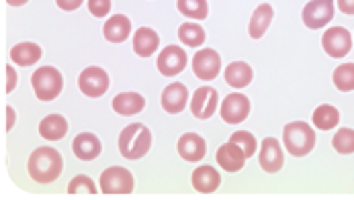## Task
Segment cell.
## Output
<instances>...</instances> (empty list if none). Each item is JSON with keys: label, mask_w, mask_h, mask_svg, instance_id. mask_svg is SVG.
<instances>
[{"label": "cell", "mask_w": 354, "mask_h": 200, "mask_svg": "<svg viewBox=\"0 0 354 200\" xmlns=\"http://www.w3.org/2000/svg\"><path fill=\"white\" fill-rule=\"evenodd\" d=\"M29 176L39 184H51L59 178L64 170V157L53 148H37L29 155L27 163Z\"/></svg>", "instance_id": "6da1fadb"}, {"label": "cell", "mask_w": 354, "mask_h": 200, "mask_svg": "<svg viewBox=\"0 0 354 200\" xmlns=\"http://www.w3.org/2000/svg\"><path fill=\"white\" fill-rule=\"evenodd\" d=\"M152 148V133L146 125H127L119 135V153L127 159H140Z\"/></svg>", "instance_id": "7a4b0ae2"}, {"label": "cell", "mask_w": 354, "mask_h": 200, "mask_svg": "<svg viewBox=\"0 0 354 200\" xmlns=\"http://www.w3.org/2000/svg\"><path fill=\"white\" fill-rule=\"evenodd\" d=\"M283 143L295 157H304L315 148V131L305 121H293L283 129Z\"/></svg>", "instance_id": "3957f363"}, {"label": "cell", "mask_w": 354, "mask_h": 200, "mask_svg": "<svg viewBox=\"0 0 354 200\" xmlns=\"http://www.w3.org/2000/svg\"><path fill=\"white\" fill-rule=\"evenodd\" d=\"M31 84H33L35 97L48 102V100H53L59 97V92L64 88V78L57 72V68L44 66V68L35 70V74L31 76Z\"/></svg>", "instance_id": "277c9868"}, {"label": "cell", "mask_w": 354, "mask_h": 200, "mask_svg": "<svg viewBox=\"0 0 354 200\" xmlns=\"http://www.w3.org/2000/svg\"><path fill=\"white\" fill-rule=\"evenodd\" d=\"M101 192L104 194H131L133 192V176L127 168L111 166L102 172Z\"/></svg>", "instance_id": "5b68a950"}, {"label": "cell", "mask_w": 354, "mask_h": 200, "mask_svg": "<svg viewBox=\"0 0 354 200\" xmlns=\"http://www.w3.org/2000/svg\"><path fill=\"white\" fill-rule=\"evenodd\" d=\"M109 76L102 68L97 66H91V68H84L78 76V88L84 97L88 99H99L102 97L106 90H109Z\"/></svg>", "instance_id": "8992f818"}, {"label": "cell", "mask_w": 354, "mask_h": 200, "mask_svg": "<svg viewBox=\"0 0 354 200\" xmlns=\"http://www.w3.org/2000/svg\"><path fill=\"white\" fill-rule=\"evenodd\" d=\"M322 48L330 57H344L353 50V35L344 27H332L322 35Z\"/></svg>", "instance_id": "52a82bcc"}, {"label": "cell", "mask_w": 354, "mask_h": 200, "mask_svg": "<svg viewBox=\"0 0 354 200\" xmlns=\"http://www.w3.org/2000/svg\"><path fill=\"white\" fill-rule=\"evenodd\" d=\"M187 61H189L187 51L178 48V46H168V48L160 51V55L156 59V66H158V72L162 76L172 78V76H178L187 68Z\"/></svg>", "instance_id": "ba28073f"}, {"label": "cell", "mask_w": 354, "mask_h": 200, "mask_svg": "<svg viewBox=\"0 0 354 200\" xmlns=\"http://www.w3.org/2000/svg\"><path fill=\"white\" fill-rule=\"evenodd\" d=\"M301 17H304L305 27L309 29L326 27L334 17V0H309L305 4Z\"/></svg>", "instance_id": "9c48e42d"}, {"label": "cell", "mask_w": 354, "mask_h": 200, "mask_svg": "<svg viewBox=\"0 0 354 200\" xmlns=\"http://www.w3.org/2000/svg\"><path fill=\"white\" fill-rule=\"evenodd\" d=\"M193 72L203 82H211L221 72V57L215 50H199L193 57Z\"/></svg>", "instance_id": "30bf717a"}, {"label": "cell", "mask_w": 354, "mask_h": 200, "mask_svg": "<svg viewBox=\"0 0 354 200\" xmlns=\"http://www.w3.org/2000/svg\"><path fill=\"white\" fill-rule=\"evenodd\" d=\"M250 114V100L248 97L240 94V92H234L230 97H225L221 102V119L227 123V125H238V123H244Z\"/></svg>", "instance_id": "8fae6325"}, {"label": "cell", "mask_w": 354, "mask_h": 200, "mask_svg": "<svg viewBox=\"0 0 354 200\" xmlns=\"http://www.w3.org/2000/svg\"><path fill=\"white\" fill-rule=\"evenodd\" d=\"M217 106H219V92L213 86H201L191 97V112L201 121L213 117Z\"/></svg>", "instance_id": "7c38bea8"}, {"label": "cell", "mask_w": 354, "mask_h": 200, "mask_svg": "<svg viewBox=\"0 0 354 200\" xmlns=\"http://www.w3.org/2000/svg\"><path fill=\"white\" fill-rule=\"evenodd\" d=\"M258 161L262 166L264 172L268 174H274L283 168L285 163V153H283V148L279 143V139L274 137H266L260 146V155H258Z\"/></svg>", "instance_id": "4fadbf2b"}, {"label": "cell", "mask_w": 354, "mask_h": 200, "mask_svg": "<svg viewBox=\"0 0 354 200\" xmlns=\"http://www.w3.org/2000/svg\"><path fill=\"white\" fill-rule=\"evenodd\" d=\"M187 102H189V90H187V86L180 84V82L168 84V86L164 88V92H162V108H164L166 112H170V114L183 112L185 106H187Z\"/></svg>", "instance_id": "5bb4252c"}, {"label": "cell", "mask_w": 354, "mask_h": 200, "mask_svg": "<svg viewBox=\"0 0 354 200\" xmlns=\"http://www.w3.org/2000/svg\"><path fill=\"white\" fill-rule=\"evenodd\" d=\"M217 163L225 170V172H230V174H234V172H240L242 168H244V163H246V153L242 151L240 146H236V143H232V141H227V143H223L219 150H217Z\"/></svg>", "instance_id": "9a60e30c"}, {"label": "cell", "mask_w": 354, "mask_h": 200, "mask_svg": "<svg viewBox=\"0 0 354 200\" xmlns=\"http://www.w3.org/2000/svg\"><path fill=\"white\" fill-rule=\"evenodd\" d=\"M178 153L185 161H191V163H197L201 161L207 153V143L201 135L197 133H185L180 139H178Z\"/></svg>", "instance_id": "2e32d148"}, {"label": "cell", "mask_w": 354, "mask_h": 200, "mask_svg": "<svg viewBox=\"0 0 354 200\" xmlns=\"http://www.w3.org/2000/svg\"><path fill=\"white\" fill-rule=\"evenodd\" d=\"M191 180H193V188L197 192H201V194L215 192L219 188V184H221V176H219V172L213 166H199L193 172Z\"/></svg>", "instance_id": "e0dca14e"}, {"label": "cell", "mask_w": 354, "mask_h": 200, "mask_svg": "<svg viewBox=\"0 0 354 200\" xmlns=\"http://www.w3.org/2000/svg\"><path fill=\"white\" fill-rule=\"evenodd\" d=\"M72 151H74V155H76L78 159H82V161H93V159H97V157L101 155L102 146L97 135H93V133H80V135H76V139L72 141Z\"/></svg>", "instance_id": "ac0fdd59"}, {"label": "cell", "mask_w": 354, "mask_h": 200, "mask_svg": "<svg viewBox=\"0 0 354 200\" xmlns=\"http://www.w3.org/2000/svg\"><path fill=\"white\" fill-rule=\"evenodd\" d=\"M129 33H131V21L125 14L111 17L102 27V35L111 43H123L129 37Z\"/></svg>", "instance_id": "d6986e66"}, {"label": "cell", "mask_w": 354, "mask_h": 200, "mask_svg": "<svg viewBox=\"0 0 354 200\" xmlns=\"http://www.w3.org/2000/svg\"><path fill=\"white\" fill-rule=\"evenodd\" d=\"M146 106V99L138 92H121L113 99V110L121 117H131L142 112Z\"/></svg>", "instance_id": "ffe728a7"}, {"label": "cell", "mask_w": 354, "mask_h": 200, "mask_svg": "<svg viewBox=\"0 0 354 200\" xmlns=\"http://www.w3.org/2000/svg\"><path fill=\"white\" fill-rule=\"evenodd\" d=\"M160 46V35L150 29V27H140L136 33H133V51L140 55V57H150L156 53Z\"/></svg>", "instance_id": "44dd1931"}, {"label": "cell", "mask_w": 354, "mask_h": 200, "mask_svg": "<svg viewBox=\"0 0 354 200\" xmlns=\"http://www.w3.org/2000/svg\"><path fill=\"white\" fill-rule=\"evenodd\" d=\"M225 82L232 88H246L254 78L252 68L246 61H234L225 68Z\"/></svg>", "instance_id": "7402d4cb"}, {"label": "cell", "mask_w": 354, "mask_h": 200, "mask_svg": "<svg viewBox=\"0 0 354 200\" xmlns=\"http://www.w3.org/2000/svg\"><path fill=\"white\" fill-rule=\"evenodd\" d=\"M44 55V50L37 46V43H31V41H25V43H19L10 50V59L21 66V68H27V66H35Z\"/></svg>", "instance_id": "603a6c76"}, {"label": "cell", "mask_w": 354, "mask_h": 200, "mask_svg": "<svg viewBox=\"0 0 354 200\" xmlns=\"http://www.w3.org/2000/svg\"><path fill=\"white\" fill-rule=\"evenodd\" d=\"M68 133V121L62 114H48L39 123V135L48 141H57L64 139Z\"/></svg>", "instance_id": "cb8c5ba5"}, {"label": "cell", "mask_w": 354, "mask_h": 200, "mask_svg": "<svg viewBox=\"0 0 354 200\" xmlns=\"http://www.w3.org/2000/svg\"><path fill=\"white\" fill-rule=\"evenodd\" d=\"M272 17H274V10H272L270 4H260V6L254 10L252 19H250V25H248V33H250L252 39H260V37L266 33V29H268L270 23H272Z\"/></svg>", "instance_id": "d4e9b609"}, {"label": "cell", "mask_w": 354, "mask_h": 200, "mask_svg": "<svg viewBox=\"0 0 354 200\" xmlns=\"http://www.w3.org/2000/svg\"><path fill=\"white\" fill-rule=\"evenodd\" d=\"M313 125L319 129V131H330L334 129L338 123H340V112L336 106L332 104H319L315 110H313Z\"/></svg>", "instance_id": "484cf974"}, {"label": "cell", "mask_w": 354, "mask_h": 200, "mask_svg": "<svg viewBox=\"0 0 354 200\" xmlns=\"http://www.w3.org/2000/svg\"><path fill=\"white\" fill-rule=\"evenodd\" d=\"M205 37H207L205 29L197 23H183L178 27V39L189 48H201L205 43Z\"/></svg>", "instance_id": "4316f807"}, {"label": "cell", "mask_w": 354, "mask_h": 200, "mask_svg": "<svg viewBox=\"0 0 354 200\" xmlns=\"http://www.w3.org/2000/svg\"><path fill=\"white\" fill-rule=\"evenodd\" d=\"M176 8L180 14L189 19H197V21H203L209 14L207 0H176Z\"/></svg>", "instance_id": "83f0119b"}, {"label": "cell", "mask_w": 354, "mask_h": 200, "mask_svg": "<svg viewBox=\"0 0 354 200\" xmlns=\"http://www.w3.org/2000/svg\"><path fill=\"white\" fill-rule=\"evenodd\" d=\"M334 86L340 92H353L354 90V63H342L334 70Z\"/></svg>", "instance_id": "f1b7e54d"}, {"label": "cell", "mask_w": 354, "mask_h": 200, "mask_svg": "<svg viewBox=\"0 0 354 200\" xmlns=\"http://www.w3.org/2000/svg\"><path fill=\"white\" fill-rule=\"evenodd\" d=\"M332 148L338 151V153H342V155H351V153H354L353 129H348V127L340 129V131L334 135V139H332Z\"/></svg>", "instance_id": "f546056e"}, {"label": "cell", "mask_w": 354, "mask_h": 200, "mask_svg": "<svg viewBox=\"0 0 354 200\" xmlns=\"http://www.w3.org/2000/svg\"><path fill=\"white\" fill-rule=\"evenodd\" d=\"M68 192L70 194H91V197H95L99 192V188L95 186V182L88 176H76L68 184Z\"/></svg>", "instance_id": "4dcf8cb0"}, {"label": "cell", "mask_w": 354, "mask_h": 200, "mask_svg": "<svg viewBox=\"0 0 354 200\" xmlns=\"http://www.w3.org/2000/svg\"><path fill=\"white\" fill-rule=\"evenodd\" d=\"M230 141L236 143V146H240L242 151L246 153V157H254V151L258 148L256 146V139H254V135L250 131H236V133H232Z\"/></svg>", "instance_id": "1f68e13d"}, {"label": "cell", "mask_w": 354, "mask_h": 200, "mask_svg": "<svg viewBox=\"0 0 354 200\" xmlns=\"http://www.w3.org/2000/svg\"><path fill=\"white\" fill-rule=\"evenodd\" d=\"M88 10L93 17H106L111 10V0H88Z\"/></svg>", "instance_id": "d6a6232c"}, {"label": "cell", "mask_w": 354, "mask_h": 200, "mask_svg": "<svg viewBox=\"0 0 354 200\" xmlns=\"http://www.w3.org/2000/svg\"><path fill=\"white\" fill-rule=\"evenodd\" d=\"M4 74H6V86H4V90L6 92H12L15 90V84H17V74H15L12 66H6L4 68Z\"/></svg>", "instance_id": "836d02e7"}, {"label": "cell", "mask_w": 354, "mask_h": 200, "mask_svg": "<svg viewBox=\"0 0 354 200\" xmlns=\"http://www.w3.org/2000/svg\"><path fill=\"white\" fill-rule=\"evenodd\" d=\"M84 0H55V4L62 8V10H76V8H80V4H82Z\"/></svg>", "instance_id": "e575fe53"}, {"label": "cell", "mask_w": 354, "mask_h": 200, "mask_svg": "<svg viewBox=\"0 0 354 200\" xmlns=\"http://www.w3.org/2000/svg\"><path fill=\"white\" fill-rule=\"evenodd\" d=\"M338 8L344 12V14H348V17H353L354 14V0H338Z\"/></svg>", "instance_id": "d590c367"}, {"label": "cell", "mask_w": 354, "mask_h": 200, "mask_svg": "<svg viewBox=\"0 0 354 200\" xmlns=\"http://www.w3.org/2000/svg\"><path fill=\"white\" fill-rule=\"evenodd\" d=\"M12 125H15V110H12V106H8L6 108V131H10Z\"/></svg>", "instance_id": "8d00e7d4"}, {"label": "cell", "mask_w": 354, "mask_h": 200, "mask_svg": "<svg viewBox=\"0 0 354 200\" xmlns=\"http://www.w3.org/2000/svg\"><path fill=\"white\" fill-rule=\"evenodd\" d=\"M10 6H23V4H27L29 0H6Z\"/></svg>", "instance_id": "74e56055"}]
</instances>
